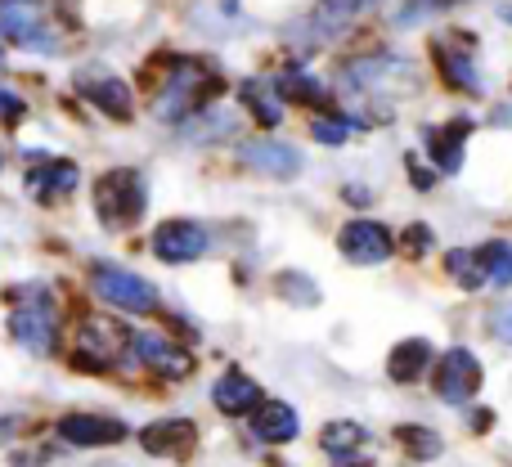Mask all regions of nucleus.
<instances>
[{
	"label": "nucleus",
	"mask_w": 512,
	"mask_h": 467,
	"mask_svg": "<svg viewBox=\"0 0 512 467\" xmlns=\"http://www.w3.org/2000/svg\"><path fill=\"white\" fill-rule=\"evenodd\" d=\"M216 95H221V77L203 59H171V77L162 81L153 113L162 122H185L189 113H203V104Z\"/></svg>",
	"instance_id": "nucleus-1"
},
{
	"label": "nucleus",
	"mask_w": 512,
	"mask_h": 467,
	"mask_svg": "<svg viewBox=\"0 0 512 467\" xmlns=\"http://www.w3.org/2000/svg\"><path fill=\"white\" fill-rule=\"evenodd\" d=\"M95 212L108 230H131L144 212H149V194H144L140 171L117 167L108 176H99L95 185Z\"/></svg>",
	"instance_id": "nucleus-2"
},
{
	"label": "nucleus",
	"mask_w": 512,
	"mask_h": 467,
	"mask_svg": "<svg viewBox=\"0 0 512 467\" xmlns=\"http://www.w3.org/2000/svg\"><path fill=\"white\" fill-rule=\"evenodd\" d=\"M0 41L36 54H59V32L50 27L41 0H0Z\"/></svg>",
	"instance_id": "nucleus-3"
},
{
	"label": "nucleus",
	"mask_w": 512,
	"mask_h": 467,
	"mask_svg": "<svg viewBox=\"0 0 512 467\" xmlns=\"http://www.w3.org/2000/svg\"><path fill=\"white\" fill-rule=\"evenodd\" d=\"M14 297H27L23 306L9 315V333H14V342L32 355H54V346H59V319H54L50 292L45 288H18Z\"/></svg>",
	"instance_id": "nucleus-4"
},
{
	"label": "nucleus",
	"mask_w": 512,
	"mask_h": 467,
	"mask_svg": "<svg viewBox=\"0 0 512 467\" xmlns=\"http://www.w3.org/2000/svg\"><path fill=\"white\" fill-rule=\"evenodd\" d=\"M90 288H95V297L104 301V306H117V310H126V315H153V310H158V288L131 270H117V265H99Z\"/></svg>",
	"instance_id": "nucleus-5"
},
{
	"label": "nucleus",
	"mask_w": 512,
	"mask_h": 467,
	"mask_svg": "<svg viewBox=\"0 0 512 467\" xmlns=\"http://www.w3.org/2000/svg\"><path fill=\"white\" fill-rule=\"evenodd\" d=\"M477 391H481V360L472 351H463V346L445 351L441 364H436V396L445 405H468Z\"/></svg>",
	"instance_id": "nucleus-6"
},
{
	"label": "nucleus",
	"mask_w": 512,
	"mask_h": 467,
	"mask_svg": "<svg viewBox=\"0 0 512 467\" xmlns=\"http://www.w3.org/2000/svg\"><path fill=\"white\" fill-rule=\"evenodd\" d=\"M131 355L144 364V369L158 373V378H189V373H194V355L162 333H135Z\"/></svg>",
	"instance_id": "nucleus-7"
},
{
	"label": "nucleus",
	"mask_w": 512,
	"mask_h": 467,
	"mask_svg": "<svg viewBox=\"0 0 512 467\" xmlns=\"http://www.w3.org/2000/svg\"><path fill=\"white\" fill-rule=\"evenodd\" d=\"M207 243H212V234H207L198 221H167L153 230V252H158V261H167V265L198 261V256L207 252Z\"/></svg>",
	"instance_id": "nucleus-8"
},
{
	"label": "nucleus",
	"mask_w": 512,
	"mask_h": 467,
	"mask_svg": "<svg viewBox=\"0 0 512 467\" xmlns=\"http://www.w3.org/2000/svg\"><path fill=\"white\" fill-rule=\"evenodd\" d=\"M77 180H81L77 162L41 158L32 171H27V198H32V203H41V207H54V203H63V198L77 189Z\"/></svg>",
	"instance_id": "nucleus-9"
},
{
	"label": "nucleus",
	"mask_w": 512,
	"mask_h": 467,
	"mask_svg": "<svg viewBox=\"0 0 512 467\" xmlns=\"http://www.w3.org/2000/svg\"><path fill=\"white\" fill-rule=\"evenodd\" d=\"M337 247H342V256L351 265H382L391 256V230L378 221H351L342 225V238H337Z\"/></svg>",
	"instance_id": "nucleus-10"
},
{
	"label": "nucleus",
	"mask_w": 512,
	"mask_h": 467,
	"mask_svg": "<svg viewBox=\"0 0 512 467\" xmlns=\"http://www.w3.org/2000/svg\"><path fill=\"white\" fill-rule=\"evenodd\" d=\"M77 90H81V95H86L104 117L131 122L135 95H131V86H126L122 77H113V72H81V77H77Z\"/></svg>",
	"instance_id": "nucleus-11"
},
{
	"label": "nucleus",
	"mask_w": 512,
	"mask_h": 467,
	"mask_svg": "<svg viewBox=\"0 0 512 467\" xmlns=\"http://www.w3.org/2000/svg\"><path fill=\"white\" fill-rule=\"evenodd\" d=\"M122 346H131V337L117 333L108 319H86L77 328V364H86V369H108L122 355Z\"/></svg>",
	"instance_id": "nucleus-12"
},
{
	"label": "nucleus",
	"mask_w": 512,
	"mask_h": 467,
	"mask_svg": "<svg viewBox=\"0 0 512 467\" xmlns=\"http://www.w3.org/2000/svg\"><path fill=\"white\" fill-rule=\"evenodd\" d=\"M468 36H441V41L432 45L436 50V68H441L445 86L463 90V95H481V77L477 68H472V50H468Z\"/></svg>",
	"instance_id": "nucleus-13"
},
{
	"label": "nucleus",
	"mask_w": 512,
	"mask_h": 467,
	"mask_svg": "<svg viewBox=\"0 0 512 467\" xmlns=\"http://www.w3.org/2000/svg\"><path fill=\"white\" fill-rule=\"evenodd\" d=\"M239 158H243V167L261 171L270 180H292L301 171V153L283 140H248L239 149Z\"/></svg>",
	"instance_id": "nucleus-14"
},
{
	"label": "nucleus",
	"mask_w": 512,
	"mask_h": 467,
	"mask_svg": "<svg viewBox=\"0 0 512 467\" xmlns=\"http://www.w3.org/2000/svg\"><path fill=\"white\" fill-rule=\"evenodd\" d=\"M391 77L414 81V68L405 59H391V54H369V59H355L342 68V86L346 90H382Z\"/></svg>",
	"instance_id": "nucleus-15"
},
{
	"label": "nucleus",
	"mask_w": 512,
	"mask_h": 467,
	"mask_svg": "<svg viewBox=\"0 0 512 467\" xmlns=\"http://www.w3.org/2000/svg\"><path fill=\"white\" fill-rule=\"evenodd\" d=\"M198 432L189 418H162V423H149L140 432V445L149 454H158V459H185L189 450H194Z\"/></svg>",
	"instance_id": "nucleus-16"
},
{
	"label": "nucleus",
	"mask_w": 512,
	"mask_h": 467,
	"mask_svg": "<svg viewBox=\"0 0 512 467\" xmlns=\"http://www.w3.org/2000/svg\"><path fill=\"white\" fill-rule=\"evenodd\" d=\"M59 436L68 445H81V450H90V445H117L126 436V423L104 418V414H68L59 423Z\"/></svg>",
	"instance_id": "nucleus-17"
},
{
	"label": "nucleus",
	"mask_w": 512,
	"mask_h": 467,
	"mask_svg": "<svg viewBox=\"0 0 512 467\" xmlns=\"http://www.w3.org/2000/svg\"><path fill=\"white\" fill-rule=\"evenodd\" d=\"M252 432H256V441H265V445L292 441V436L301 432L297 409L283 405V400H261V405H256V414H252Z\"/></svg>",
	"instance_id": "nucleus-18"
},
{
	"label": "nucleus",
	"mask_w": 512,
	"mask_h": 467,
	"mask_svg": "<svg viewBox=\"0 0 512 467\" xmlns=\"http://www.w3.org/2000/svg\"><path fill=\"white\" fill-rule=\"evenodd\" d=\"M212 400H216V409L221 414H230V418H243V414H256V405H261V387L248 378V373H225L221 382L212 387Z\"/></svg>",
	"instance_id": "nucleus-19"
},
{
	"label": "nucleus",
	"mask_w": 512,
	"mask_h": 467,
	"mask_svg": "<svg viewBox=\"0 0 512 467\" xmlns=\"http://www.w3.org/2000/svg\"><path fill=\"white\" fill-rule=\"evenodd\" d=\"M319 445H324V454H328L333 463L355 467V463H364V445H369V432H364L360 423H328L324 436H319Z\"/></svg>",
	"instance_id": "nucleus-20"
},
{
	"label": "nucleus",
	"mask_w": 512,
	"mask_h": 467,
	"mask_svg": "<svg viewBox=\"0 0 512 467\" xmlns=\"http://www.w3.org/2000/svg\"><path fill=\"white\" fill-rule=\"evenodd\" d=\"M468 135H472L468 117H454V122H445L441 131L427 135V144H432V158H436V167H441L445 176H454V171L463 167V144H468Z\"/></svg>",
	"instance_id": "nucleus-21"
},
{
	"label": "nucleus",
	"mask_w": 512,
	"mask_h": 467,
	"mask_svg": "<svg viewBox=\"0 0 512 467\" xmlns=\"http://www.w3.org/2000/svg\"><path fill=\"white\" fill-rule=\"evenodd\" d=\"M427 364H432V346H427L423 337H409V342H400L396 351H391L387 373H391V382H418L427 373Z\"/></svg>",
	"instance_id": "nucleus-22"
},
{
	"label": "nucleus",
	"mask_w": 512,
	"mask_h": 467,
	"mask_svg": "<svg viewBox=\"0 0 512 467\" xmlns=\"http://www.w3.org/2000/svg\"><path fill=\"white\" fill-rule=\"evenodd\" d=\"M243 104L252 108V117L261 126H279L283 122V99L274 86H265V81H243Z\"/></svg>",
	"instance_id": "nucleus-23"
},
{
	"label": "nucleus",
	"mask_w": 512,
	"mask_h": 467,
	"mask_svg": "<svg viewBox=\"0 0 512 467\" xmlns=\"http://www.w3.org/2000/svg\"><path fill=\"white\" fill-rule=\"evenodd\" d=\"M274 90H279V99H292V104H310V108L328 104V90L315 77H306V72H283Z\"/></svg>",
	"instance_id": "nucleus-24"
},
{
	"label": "nucleus",
	"mask_w": 512,
	"mask_h": 467,
	"mask_svg": "<svg viewBox=\"0 0 512 467\" xmlns=\"http://www.w3.org/2000/svg\"><path fill=\"white\" fill-rule=\"evenodd\" d=\"M378 0H319L315 5V23L324 27V32H333V27H346L351 18H360L364 9H373Z\"/></svg>",
	"instance_id": "nucleus-25"
},
{
	"label": "nucleus",
	"mask_w": 512,
	"mask_h": 467,
	"mask_svg": "<svg viewBox=\"0 0 512 467\" xmlns=\"http://www.w3.org/2000/svg\"><path fill=\"white\" fill-rule=\"evenodd\" d=\"M445 270H450V279L459 283V288H468V292H477L481 283H486V270H481L477 252H463V247L445 252Z\"/></svg>",
	"instance_id": "nucleus-26"
},
{
	"label": "nucleus",
	"mask_w": 512,
	"mask_h": 467,
	"mask_svg": "<svg viewBox=\"0 0 512 467\" xmlns=\"http://www.w3.org/2000/svg\"><path fill=\"white\" fill-rule=\"evenodd\" d=\"M396 441L405 445V454L418 463L441 459V436H436L432 427H396Z\"/></svg>",
	"instance_id": "nucleus-27"
},
{
	"label": "nucleus",
	"mask_w": 512,
	"mask_h": 467,
	"mask_svg": "<svg viewBox=\"0 0 512 467\" xmlns=\"http://www.w3.org/2000/svg\"><path fill=\"white\" fill-rule=\"evenodd\" d=\"M477 261H481V270H486V279L490 283H499V288H508L512 283V243H486L477 252Z\"/></svg>",
	"instance_id": "nucleus-28"
},
{
	"label": "nucleus",
	"mask_w": 512,
	"mask_h": 467,
	"mask_svg": "<svg viewBox=\"0 0 512 467\" xmlns=\"http://www.w3.org/2000/svg\"><path fill=\"white\" fill-rule=\"evenodd\" d=\"M279 292L292 301V306H315V301H319V288L306 279V274H297V270L279 274Z\"/></svg>",
	"instance_id": "nucleus-29"
},
{
	"label": "nucleus",
	"mask_w": 512,
	"mask_h": 467,
	"mask_svg": "<svg viewBox=\"0 0 512 467\" xmlns=\"http://www.w3.org/2000/svg\"><path fill=\"white\" fill-rule=\"evenodd\" d=\"M310 131H315L319 144H342L346 135H351V122H346V117H319Z\"/></svg>",
	"instance_id": "nucleus-30"
},
{
	"label": "nucleus",
	"mask_w": 512,
	"mask_h": 467,
	"mask_svg": "<svg viewBox=\"0 0 512 467\" xmlns=\"http://www.w3.org/2000/svg\"><path fill=\"white\" fill-rule=\"evenodd\" d=\"M23 113H27V104H23V99H18V95H9V90L0 86V117H5L9 126H18V122H23Z\"/></svg>",
	"instance_id": "nucleus-31"
},
{
	"label": "nucleus",
	"mask_w": 512,
	"mask_h": 467,
	"mask_svg": "<svg viewBox=\"0 0 512 467\" xmlns=\"http://www.w3.org/2000/svg\"><path fill=\"white\" fill-rule=\"evenodd\" d=\"M405 247L414 256H423L427 247H432V234H427V225H409V230H405Z\"/></svg>",
	"instance_id": "nucleus-32"
},
{
	"label": "nucleus",
	"mask_w": 512,
	"mask_h": 467,
	"mask_svg": "<svg viewBox=\"0 0 512 467\" xmlns=\"http://www.w3.org/2000/svg\"><path fill=\"white\" fill-rule=\"evenodd\" d=\"M490 328H495L499 342H508V346H512V306H499V310H495V319H490Z\"/></svg>",
	"instance_id": "nucleus-33"
},
{
	"label": "nucleus",
	"mask_w": 512,
	"mask_h": 467,
	"mask_svg": "<svg viewBox=\"0 0 512 467\" xmlns=\"http://www.w3.org/2000/svg\"><path fill=\"white\" fill-rule=\"evenodd\" d=\"M18 436V418H5L0 414V445H9Z\"/></svg>",
	"instance_id": "nucleus-34"
},
{
	"label": "nucleus",
	"mask_w": 512,
	"mask_h": 467,
	"mask_svg": "<svg viewBox=\"0 0 512 467\" xmlns=\"http://www.w3.org/2000/svg\"><path fill=\"white\" fill-rule=\"evenodd\" d=\"M409 171H414L418 189H427V185H432V171H423V167H418V158H414V153H409Z\"/></svg>",
	"instance_id": "nucleus-35"
},
{
	"label": "nucleus",
	"mask_w": 512,
	"mask_h": 467,
	"mask_svg": "<svg viewBox=\"0 0 512 467\" xmlns=\"http://www.w3.org/2000/svg\"><path fill=\"white\" fill-rule=\"evenodd\" d=\"M346 203L364 207V203H369V194H364V189H360V185H351V189H346Z\"/></svg>",
	"instance_id": "nucleus-36"
},
{
	"label": "nucleus",
	"mask_w": 512,
	"mask_h": 467,
	"mask_svg": "<svg viewBox=\"0 0 512 467\" xmlns=\"http://www.w3.org/2000/svg\"><path fill=\"white\" fill-rule=\"evenodd\" d=\"M423 5H441V0H418V5H405V9H423Z\"/></svg>",
	"instance_id": "nucleus-37"
},
{
	"label": "nucleus",
	"mask_w": 512,
	"mask_h": 467,
	"mask_svg": "<svg viewBox=\"0 0 512 467\" xmlns=\"http://www.w3.org/2000/svg\"><path fill=\"white\" fill-rule=\"evenodd\" d=\"M504 18H508V23H512V9H504Z\"/></svg>",
	"instance_id": "nucleus-38"
}]
</instances>
